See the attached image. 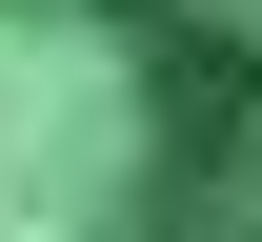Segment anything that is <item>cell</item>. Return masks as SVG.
<instances>
[{
    "label": "cell",
    "mask_w": 262,
    "mask_h": 242,
    "mask_svg": "<svg viewBox=\"0 0 262 242\" xmlns=\"http://www.w3.org/2000/svg\"><path fill=\"white\" fill-rule=\"evenodd\" d=\"M0 242H262V61L162 0H0Z\"/></svg>",
    "instance_id": "cell-1"
}]
</instances>
